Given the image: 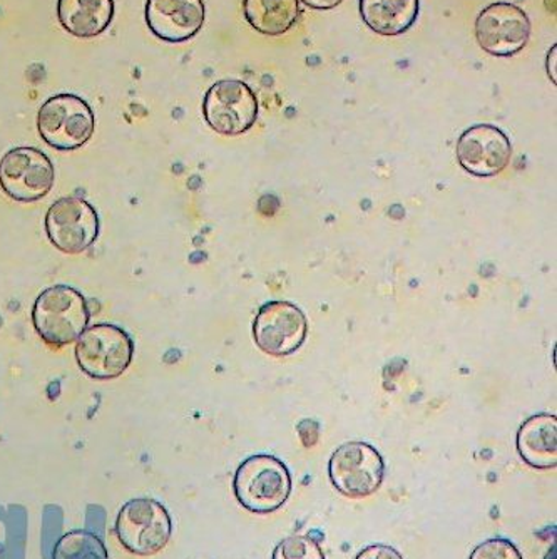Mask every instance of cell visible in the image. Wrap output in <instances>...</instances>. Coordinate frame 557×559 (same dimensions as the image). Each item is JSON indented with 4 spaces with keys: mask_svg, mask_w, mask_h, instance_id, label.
<instances>
[{
    "mask_svg": "<svg viewBox=\"0 0 557 559\" xmlns=\"http://www.w3.org/2000/svg\"><path fill=\"white\" fill-rule=\"evenodd\" d=\"M233 491L245 510L254 514L278 511L292 495L288 467L270 454H254L240 464Z\"/></svg>",
    "mask_w": 557,
    "mask_h": 559,
    "instance_id": "cell-1",
    "label": "cell"
},
{
    "mask_svg": "<svg viewBox=\"0 0 557 559\" xmlns=\"http://www.w3.org/2000/svg\"><path fill=\"white\" fill-rule=\"evenodd\" d=\"M33 323L47 345L61 348L74 344L87 329L90 310L81 292L68 285H55L37 297Z\"/></svg>",
    "mask_w": 557,
    "mask_h": 559,
    "instance_id": "cell-2",
    "label": "cell"
},
{
    "mask_svg": "<svg viewBox=\"0 0 557 559\" xmlns=\"http://www.w3.org/2000/svg\"><path fill=\"white\" fill-rule=\"evenodd\" d=\"M115 530L122 548L132 555L153 556L171 539L173 521L162 502L137 498L122 506Z\"/></svg>",
    "mask_w": 557,
    "mask_h": 559,
    "instance_id": "cell-3",
    "label": "cell"
},
{
    "mask_svg": "<svg viewBox=\"0 0 557 559\" xmlns=\"http://www.w3.org/2000/svg\"><path fill=\"white\" fill-rule=\"evenodd\" d=\"M37 130L50 147L79 150L93 138L96 118L86 100L74 94H58L40 106Z\"/></svg>",
    "mask_w": 557,
    "mask_h": 559,
    "instance_id": "cell-4",
    "label": "cell"
},
{
    "mask_svg": "<svg viewBox=\"0 0 557 559\" xmlns=\"http://www.w3.org/2000/svg\"><path fill=\"white\" fill-rule=\"evenodd\" d=\"M132 338L111 323L87 326L75 341V360L84 373L97 380L116 379L131 366Z\"/></svg>",
    "mask_w": 557,
    "mask_h": 559,
    "instance_id": "cell-5",
    "label": "cell"
},
{
    "mask_svg": "<svg viewBox=\"0 0 557 559\" xmlns=\"http://www.w3.org/2000/svg\"><path fill=\"white\" fill-rule=\"evenodd\" d=\"M329 476L340 495L352 499L368 498L382 486L386 463L374 445L362 441L345 442L330 457Z\"/></svg>",
    "mask_w": 557,
    "mask_h": 559,
    "instance_id": "cell-6",
    "label": "cell"
},
{
    "mask_svg": "<svg viewBox=\"0 0 557 559\" xmlns=\"http://www.w3.org/2000/svg\"><path fill=\"white\" fill-rule=\"evenodd\" d=\"M203 115L211 130L216 133L240 136L257 122V94L244 81H218L204 96Z\"/></svg>",
    "mask_w": 557,
    "mask_h": 559,
    "instance_id": "cell-7",
    "label": "cell"
},
{
    "mask_svg": "<svg viewBox=\"0 0 557 559\" xmlns=\"http://www.w3.org/2000/svg\"><path fill=\"white\" fill-rule=\"evenodd\" d=\"M55 166L36 147H14L0 159V188L19 203L43 200L55 187Z\"/></svg>",
    "mask_w": 557,
    "mask_h": 559,
    "instance_id": "cell-8",
    "label": "cell"
},
{
    "mask_svg": "<svg viewBox=\"0 0 557 559\" xmlns=\"http://www.w3.org/2000/svg\"><path fill=\"white\" fill-rule=\"evenodd\" d=\"M46 234L59 251L79 255L97 240L99 216L83 198H61L47 210Z\"/></svg>",
    "mask_w": 557,
    "mask_h": 559,
    "instance_id": "cell-9",
    "label": "cell"
},
{
    "mask_svg": "<svg viewBox=\"0 0 557 559\" xmlns=\"http://www.w3.org/2000/svg\"><path fill=\"white\" fill-rule=\"evenodd\" d=\"M531 21L518 5L496 2L487 5L475 21V39L487 55L511 58L528 46Z\"/></svg>",
    "mask_w": 557,
    "mask_h": 559,
    "instance_id": "cell-10",
    "label": "cell"
},
{
    "mask_svg": "<svg viewBox=\"0 0 557 559\" xmlns=\"http://www.w3.org/2000/svg\"><path fill=\"white\" fill-rule=\"evenodd\" d=\"M308 322L297 305L275 300L263 305L253 323L258 347L272 357L295 354L307 338Z\"/></svg>",
    "mask_w": 557,
    "mask_h": 559,
    "instance_id": "cell-11",
    "label": "cell"
},
{
    "mask_svg": "<svg viewBox=\"0 0 557 559\" xmlns=\"http://www.w3.org/2000/svg\"><path fill=\"white\" fill-rule=\"evenodd\" d=\"M511 158V140L496 126L475 124L459 138V163L477 178L499 175L508 168Z\"/></svg>",
    "mask_w": 557,
    "mask_h": 559,
    "instance_id": "cell-12",
    "label": "cell"
},
{
    "mask_svg": "<svg viewBox=\"0 0 557 559\" xmlns=\"http://www.w3.org/2000/svg\"><path fill=\"white\" fill-rule=\"evenodd\" d=\"M203 0H147L146 22L151 33L166 43H186L203 29Z\"/></svg>",
    "mask_w": 557,
    "mask_h": 559,
    "instance_id": "cell-13",
    "label": "cell"
},
{
    "mask_svg": "<svg viewBox=\"0 0 557 559\" xmlns=\"http://www.w3.org/2000/svg\"><path fill=\"white\" fill-rule=\"evenodd\" d=\"M518 451L534 469H554L557 464V419L554 414L529 417L518 432Z\"/></svg>",
    "mask_w": 557,
    "mask_h": 559,
    "instance_id": "cell-14",
    "label": "cell"
},
{
    "mask_svg": "<svg viewBox=\"0 0 557 559\" xmlns=\"http://www.w3.org/2000/svg\"><path fill=\"white\" fill-rule=\"evenodd\" d=\"M115 0H58V19L78 39H93L111 25Z\"/></svg>",
    "mask_w": 557,
    "mask_h": 559,
    "instance_id": "cell-15",
    "label": "cell"
},
{
    "mask_svg": "<svg viewBox=\"0 0 557 559\" xmlns=\"http://www.w3.org/2000/svg\"><path fill=\"white\" fill-rule=\"evenodd\" d=\"M420 11V0H360V15L368 29L393 37L407 33Z\"/></svg>",
    "mask_w": 557,
    "mask_h": 559,
    "instance_id": "cell-16",
    "label": "cell"
},
{
    "mask_svg": "<svg viewBox=\"0 0 557 559\" xmlns=\"http://www.w3.org/2000/svg\"><path fill=\"white\" fill-rule=\"evenodd\" d=\"M248 24L263 36L288 33L300 17V0H244Z\"/></svg>",
    "mask_w": 557,
    "mask_h": 559,
    "instance_id": "cell-17",
    "label": "cell"
},
{
    "mask_svg": "<svg viewBox=\"0 0 557 559\" xmlns=\"http://www.w3.org/2000/svg\"><path fill=\"white\" fill-rule=\"evenodd\" d=\"M52 559H109L108 548L90 531H69L56 543Z\"/></svg>",
    "mask_w": 557,
    "mask_h": 559,
    "instance_id": "cell-18",
    "label": "cell"
},
{
    "mask_svg": "<svg viewBox=\"0 0 557 559\" xmlns=\"http://www.w3.org/2000/svg\"><path fill=\"white\" fill-rule=\"evenodd\" d=\"M272 559H325V555L310 536L295 535L276 545Z\"/></svg>",
    "mask_w": 557,
    "mask_h": 559,
    "instance_id": "cell-19",
    "label": "cell"
},
{
    "mask_svg": "<svg viewBox=\"0 0 557 559\" xmlns=\"http://www.w3.org/2000/svg\"><path fill=\"white\" fill-rule=\"evenodd\" d=\"M469 559H522V555L509 539L493 538L477 546Z\"/></svg>",
    "mask_w": 557,
    "mask_h": 559,
    "instance_id": "cell-20",
    "label": "cell"
},
{
    "mask_svg": "<svg viewBox=\"0 0 557 559\" xmlns=\"http://www.w3.org/2000/svg\"><path fill=\"white\" fill-rule=\"evenodd\" d=\"M355 559H404V556L392 546L371 545L362 549Z\"/></svg>",
    "mask_w": 557,
    "mask_h": 559,
    "instance_id": "cell-21",
    "label": "cell"
},
{
    "mask_svg": "<svg viewBox=\"0 0 557 559\" xmlns=\"http://www.w3.org/2000/svg\"><path fill=\"white\" fill-rule=\"evenodd\" d=\"M297 430L305 448H315L318 444V439H320V426H318V423L310 419L301 420L298 424Z\"/></svg>",
    "mask_w": 557,
    "mask_h": 559,
    "instance_id": "cell-22",
    "label": "cell"
},
{
    "mask_svg": "<svg viewBox=\"0 0 557 559\" xmlns=\"http://www.w3.org/2000/svg\"><path fill=\"white\" fill-rule=\"evenodd\" d=\"M308 8L317 9V11H330L335 9L336 5L342 4L343 0H300Z\"/></svg>",
    "mask_w": 557,
    "mask_h": 559,
    "instance_id": "cell-23",
    "label": "cell"
},
{
    "mask_svg": "<svg viewBox=\"0 0 557 559\" xmlns=\"http://www.w3.org/2000/svg\"><path fill=\"white\" fill-rule=\"evenodd\" d=\"M556 59H557V47L553 46V49L549 50V55H547V74H549L550 81L554 84L557 83V72H556Z\"/></svg>",
    "mask_w": 557,
    "mask_h": 559,
    "instance_id": "cell-24",
    "label": "cell"
}]
</instances>
